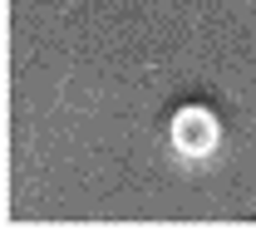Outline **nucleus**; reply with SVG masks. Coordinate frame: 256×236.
<instances>
[{"label": "nucleus", "mask_w": 256, "mask_h": 236, "mask_svg": "<svg viewBox=\"0 0 256 236\" xmlns=\"http://www.w3.org/2000/svg\"><path fill=\"white\" fill-rule=\"evenodd\" d=\"M172 148L182 158H207L217 148V118L207 108H182L172 118Z\"/></svg>", "instance_id": "f257e3e1"}]
</instances>
